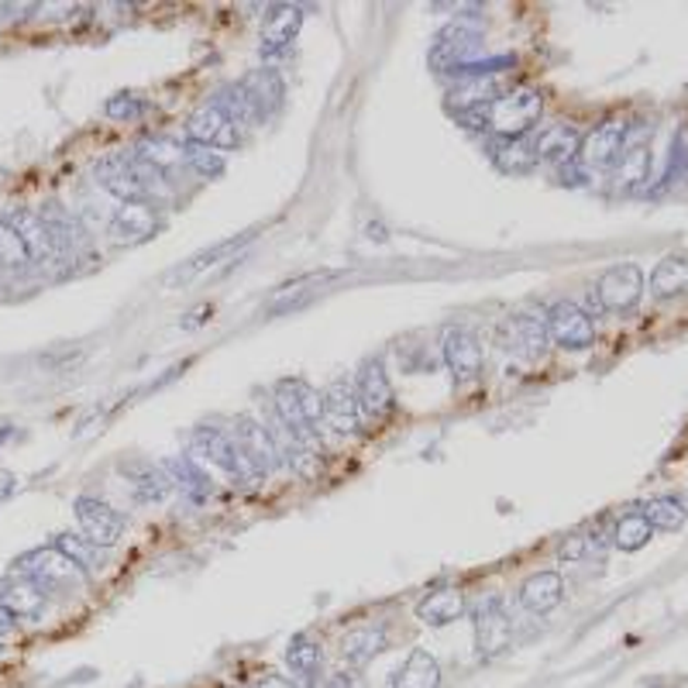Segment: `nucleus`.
<instances>
[{"instance_id": "nucleus-49", "label": "nucleus", "mask_w": 688, "mask_h": 688, "mask_svg": "<svg viewBox=\"0 0 688 688\" xmlns=\"http://www.w3.org/2000/svg\"><path fill=\"white\" fill-rule=\"evenodd\" d=\"M296 688H314V685H296Z\"/></svg>"}, {"instance_id": "nucleus-3", "label": "nucleus", "mask_w": 688, "mask_h": 688, "mask_svg": "<svg viewBox=\"0 0 688 688\" xmlns=\"http://www.w3.org/2000/svg\"><path fill=\"white\" fill-rule=\"evenodd\" d=\"M14 572L21 579H32L45 592H53V588H77V585L86 582L83 568H77L59 548H35L28 555H21L14 561Z\"/></svg>"}, {"instance_id": "nucleus-12", "label": "nucleus", "mask_w": 688, "mask_h": 688, "mask_svg": "<svg viewBox=\"0 0 688 688\" xmlns=\"http://www.w3.org/2000/svg\"><path fill=\"white\" fill-rule=\"evenodd\" d=\"M125 486L131 489L135 503H165L173 492V479L165 476V468L145 458H121L117 462Z\"/></svg>"}, {"instance_id": "nucleus-25", "label": "nucleus", "mask_w": 688, "mask_h": 688, "mask_svg": "<svg viewBox=\"0 0 688 688\" xmlns=\"http://www.w3.org/2000/svg\"><path fill=\"white\" fill-rule=\"evenodd\" d=\"M582 145V135L572 125H551L534 135V152L540 162H555V165H568L575 162Z\"/></svg>"}, {"instance_id": "nucleus-42", "label": "nucleus", "mask_w": 688, "mask_h": 688, "mask_svg": "<svg viewBox=\"0 0 688 688\" xmlns=\"http://www.w3.org/2000/svg\"><path fill=\"white\" fill-rule=\"evenodd\" d=\"M293 383H296V399H300V410H303L306 423L311 427L324 423V393H317L314 386H306L303 378H293Z\"/></svg>"}, {"instance_id": "nucleus-29", "label": "nucleus", "mask_w": 688, "mask_h": 688, "mask_svg": "<svg viewBox=\"0 0 688 688\" xmlns=\"http://www.w3.org/2000/svg\"><path fill=\"white\" fill-rule=\"evenodd\" d=\"M441 685V664L431 651L413 648L410 657L403 661V668L396 672L393 688H438Z\"/></svg>"}, {"instance_id": "nucleus-27", "label": "nucleus", "mask_w": 688, "mask_h": 688, "mask_svg": "<svg viewBox=\"0 0 688 688\" xmlns=\"http://www.w3.org/2000/svg\"><path fill=\"white\" fill-rule=\"evenodd\" d=\"M564 599V582L558 572H537L520 585V606L530 613H551Z\"/></svg>"}, {"instance_id": "nucleus-15", "label": "nucleus", "mask_w": 688, "mask_h": 688, "mask_svg": "<svg viewBox=\"0 0 688 688\" xmlns=\"http://www.w3.org/2000/svg\"><path fill=\"white\" fill-rule=\"evenodd\" d=\"M245 101L255 114L258 125L272 121V117L282 110V101H287V83H282V77L276 73V69H252V73L238 83Z\"/></svg>"}, {"instance_id": "nucleus-14", "label": "nucleus", "mask_w": 688, "mask_h": 688, "mask_svg": "<svg viewBox=\"0 0 688 688\" xmlns=\"http://www.w3.org/2000/svg\"><path fill=\"white\" fill-rule=\"evenodd\" d=\"M155 231H159V213H155L152 200L121 203L107 224V234L114 245H141V242H149Z\"/></svg>"}, {"instance_id": "nucleus-22", "label": "nucleus", "mask_w": 688, "mask_h": 688, "mask_svg": "<svg viewBox=\"0 0 688 688\" xmlns=\"http://www.w3.org/2000/svg\"><path fill=\"white\" fill-rule=\"evenodd\" d=\"M303 25V11L296 4H276L269 8L266 21H263V56H282L293 45V38L300 35Z\"/></svg>"}, {"instance_id": "nucleus-10", "label": "nucleus", "mask_w": 688, "mask_h": 688, "mask_svg": "<svg viewBox=\"0 0 688 688\" xmlns=\"http://www.w3.org/2000/svg\"><path fill=\"white\" fill-rule=\"evenodd\" d=\"M252 238H255V234H234V238H228V242H218L213 248L197 252L194 258H186V263H179L176 269L165 272L162 287H165V290H179V287H186V282L200 279L203 272L218 269L221 263H238V252H242Z\"/></svg>"}, {"instance_id": "nucleus-18", "label": "nucleus", "mask_w": 688, "mask_h": 688, "mask_svg": "<svg viewBox=\"0 0 688 688\" xmlns=\"http://www.w3.org/2000/svg\"><path fill=\"white\" fill-rule=\"evenodd\" d=\"M444 362L451 369V375L458 378V383H471V378H479L482 372V348L476 341L468 327H447L444 330Z\"/></svg>"}, {"instance_id": "nucleus-7", "label": "nucleus", "mask_w": 688, "mask_h": 688, "mask_svg": "<svg viewBox=\"0 0 688 688\" xmlns=\"http://www.w3.org/2000/svg\"><path fill=\"white\" fill-rule=\"evenodd\" d=\"M544 327H548V338L564 351H585L596 341V324L572 300H558L544 317Z\"/></svg>"}, {"instance_id": "nucleus-45", "label": "nucleus", "mask_w": 688, "mask_h": 688, "mask_svg": "<svg viewBox=\"0 0 688 688\" xmlns=\"http://www.w3.org/2000/svg\"><path fill=\"white\" fill-rule=\"evenodd\" d=\"M14 627H18V616H14L11 609L0 606V640L11 637V633H14Z\"/></svg>"}, {"instance_id": "nucleus-37", "label": "nucleus", "mask_w": 688, "mask_h": 688, "mask_svg": "<svg viewBox=\"0 0 688 688\" xmlns=\"http://www.w3.org/2000/svg\"><path fill=\"white\" fill-rule=\"evenodd\" d=\"M53 548H59L69 561H73L77 568H83L86 575H97L104 568V558H101V548H93V544L86 537H77V534H59L53 540Z\"/></svg>"}, {"instance_id": "nucleus-28", "label": "nucleus", "mask_w": 688, "mask_h": 688, "mask_svg": "<svg viewBox=\"0 0 688 688\" xmlns=\"http://www.w3.org/2000/svg\"><path fill=\"white\" fill-rule=\"evenodd\" d=\"M45 596H49V592H45L42 585L18 575L14 582H8L4 588H0V606L11 609L18 620L21 616H25V620H38L42 609H45Z\"/></svg>"}, {"instance_id": "nucleus-5", "label": "nucleus", "mask_w": 688, "mask_h": 688, "mask_svg": "<svg viewBox=\"0 0 688 688\" xmlns=\"http://www.w3.org/2000/svg\"><path fill=\"white\" fill-rule=\"evenodd\" d=\"M479 42H482V32L476 25L451 21L431 42V69L434 73H455V69L471 62V56L479 53Z\"/></svg>"}, {"instance_id": "nucleus-4", "label": "nucleus", "mask_w": 688, "mask_h": 688, "mask_svg": "<svg viewBox=\"0 0 688 688\" xmlns=\"http://www.w3.org/2000/svg\"><path fill=\"white\" fill-rule=\"evenodd\" d=\"M640 296H644V272L633 263L606 269L596 282V293H592L596 306L606 314H630Z\"/></svg>"}, {"instance_id": "nucleus-6", "label": "nucleus", "mask_w": 688, "mask_h": 688, "mask_svg": "<svg viewBox=\"0 0 688 688\" xmlns=\"http://www.w3.org/2000/svg\"><path fill=\"white\" fill-rule=\"evenodd\" d=\"M627 141H630V121L627 117H609V121L582 135L575 162H582L585 170H609V165H616V159L623 155Z\"/></svg>"}, {"instance_id": "nucleus-26", "label": "nucleus", "mask_w": 688, "mask_h": 688, "mask_svg": "<svg viewBox=\"0 0 688 688\" xmlns=\"http://www.w3.org/2000/svg\"><path fill=\"white\" fill-rule=\"evenodd\" d=\"M386 644H389V630L383 623H365V627H354V630L345 633L341 654L348 657V664L362 668V664H369V661H375L378 654H383Z\"/></svg>"}, {"instance_id": "nucleus-17", "label": "nucleus", "mask_w": 688, "mask_h": 688, "mask_svg": "<svg viewBox=\"0 0 688 688\" xmlns=\"http://www.w3.org/2000/svg\"><path fill=\"white\" fill-rule=\"evenodd\" d=\"M513 644V623L506 620V613L500 599H489L476 609V648L482 661L500 657Z\"/></svg>"}, {"instance_id": "nucleus-38", "label": "nucleus", "mask_w": 688, "mask_h": 688, "mask_svg": "<svg viewBox=\"0 0 688 688\" xmlns=\"http://www.w3.org/2000/svg\"><path fill=\"white\" fill-rule=\"evenodd\" d=\"M654 537V527L648 524V516L644 513H627L620 516V524H616L613 530V544L620 551H640V548H648Z\"/></svg>"}, {"instance_id": "nucleus-23", "label": "nucleus", "mask_w": 688, "mask_h": 688, "mask_svg": "<svg viewBox=\"0 0 688 688\" xmlns=\"http://www.w3.org/2000/svg\"><path fill=\"white\" fill-rule=\"evenodd\" d=\"M4 224L18 234L21 242H25L32 263H45V258H53V242H49V228H45L42 213L38 210H28V207H18L11 210Z\"/></svg>"}, {"instance_id": "nucleus-39", "label": "nucleus", "mask_w": 688, "mask_h": 688, "mask_svg": "<svg viewBox=\"0 0 688 688\" xmlns=\"http://www.w3.org/2000/svg\"><path fill=\"white\" fill-rule=\"evenodd\" d=\"M32 266L35 263H32L25 242H21L18 234L4 224V218H0V272L18 276V272H28Z\"/></svg>"}, {"instance_id": "nucleus-47", "label": "nucleus", "mask_w": 688, "mask_h": 688, "mask_svg": "<svg viewBox=\"0 0 688 688\" xmlns=\"http://www.w3.org/2000/svg\"><path fill=\"white\" fill-rule=\"evenodd\" d=\"M369 238H372V242H386L389 234H386V228H383V224H369Z\"/></svg>"}, {"instance_id": "nucleus-36", "label": "nucleus", "mask_w": 688, "mask_h": 688, "mask_svg": "<svg viewBox=\"0 0 688 688\" xmlns=\"http://www.w3.org/2000/svg\"><path fill=\"white\" fill-rule=\"evenodd\" d=\"M640 513L648 516V524L654 530H664V534L681 530L685 520H688V510H685V503L678 500V495H657V500H651Z\"/></svg>"}, {"instance_id": "nucleus-43", "label": "nucleus", "mask_w": 688, "mask_h": 688, "mask_svg": "<svg viewBox=\"0 0 688 688\" xmlns=\"http://www.w3.org/2000/svg\"><path fill=\"white\" fill-rule=\"evenodd\" d=\"M362 675L359 672H335V675H327L324 688H362Z\"/></svg>"}, {"instance_id": "nucleus-31", "label": "nucleus", "mask_w": 688, "mask_h": 688, "mask_svg": "<svg viewBox=\"0 0 688 688\" xmlns=\"http://www.w3.org/2000/svg\"><path fill=\"white\" fill-rule=\"evenodd\" d=\"M135 159H141L145 165H152L155 173H173L179 170V165H186V145H179V141L173 138H145V141H138V149H135Z\"/></svg>"}, {"instance_id": "nucleus-34", "label": "nucleus", "mask_w": 688, "mask_h": 688, "mask_svg": "<svg viewBox=\"0 0 688 688\" xmlns=\"http://www.w3.org/2000/svg\"><path fill=\"white\" fill-rule=\"evenodd\" d=\"M495 165H500L503 173L510 176H527L534 165L540 162L534 152V135L524 138H510V141H495V152H492Z\"/></svg>"}, {"instance_id": "nucleus-30", "label": "nucleus", "mask_w": 688, "mask_h": 688, "mask_svg": "<svg viewBox=\"0 0 688 688\" xmlns=\"http://www.w3.org/2000/svg\"><path fill=\"white\" fill-rule=\"evenodd\" d=\"M648 179H651V149L644 141H637V145H627L623 155L616 159V189L637 194Z\"/></svg>"}, {"instance_id": "nucleus-40", "label": "nucleus", "mask_w": 688, "mask_h": 688, "mask_svg": "<svg viewBox=\"0 0 688 688\" xmlns=\"http://www.w3.org/2000/svg\"><path fill=\"white\" fill-rule=\"evenodd\" d=\"M186 165H189L194 173H200L203 179H213V176H221V173H224V152L186 141Z\"/></svg>"}, {"instance_id": "nucleus-24", "label": "nucleus", "mask_w": 688, "mask_h": 688, "mask_svg": "<svg viewBox=\"0 0 688 688\" xmlns=\"http://www.w3.org/2000/svg\"><path fill=\"white\" fill-rule=\"evenodd\" d=\"M468 609L465 603V592L455 588V585H447V588H438V592H427V596L417 603V616L427 623V627H447V623H455L462 620Z\"/></svg>"}, {"instance_id": "nucleus-35", "label": "nucleus", "mask_w": 688, "mask_h": 688, "mask_svg": "<svg viewBox=\"0 0 688 688\" xmlns=\"http://www.w3.org/2000/svg\"><path fill=\"white\" fill-rule=\"evenodd\" d=\"M165 468V476L173 479V486H179L189 500H207V495L213 492V482H210V476L207 471L189 458V455H183V458H170L162 465Z\"/></svg>"}, {"instance_id": "nucleus-46", "label": "nucleus", "mask_w": 688, "mask_h": 688, "mask_svg": "<svg viewBox=\"0 0 688 688\" xmlns=\"http://www.w3.org/2000/svg\"><path fill=\"white\" fill-rule=\"evenodd\" d=\"M14 486H18V479L4 471V476H0V500H8V495L14 492Z\"/></svg>"}, {"instance_id": "nucleus-21", "label": "nucleus", "mask_w": 688, "mask_h": 688, "mask_svg": "<svg viewBox=\"0 0 688 688\" xmlns=\"http://www.w3.org/2000/svg\"><path fill=\"white\" fill-rule=\"evenodd\" d=\"M324 423L335 427L338 434H354L362 423V410H359V393H354V383L348 378H335L324 389Z\"/></svg>"}, {"instance_id": "nucleus-44", "label": "nucleus", "mask_w": 688, "mask_h": 688, "mask_svg": "<svg viewBox=\"0 0 688 688\" xmlns=\"http://www.w3.org/2000/svg\"><path fill=\"white\" fill-rule=\"evenodd\" d=\"M585 548H588V540L575 534V537H568V540L561 544V551H558V555H561L564 561H575V558H582V555H585Z\"/></svg>"}, {"instance_id": "nucleus-1", "label": "nucleus", "mask_w": 688, "mask_h": 688, "mask_svg": "<svg viewBox=\"0 0 688 688\" xmlns=\"http://www.w3.org/2000/svg\"><path fill=\"white\" fill-rule=\"evenodd\" d=\"M544 110V97L534 86H516L510 93H500L495 101L462 110L458 117L468 128H489L492 135H500V141L510 138H524L537 128V117Z\"/></svg>"}, {"instance_id": "nucleus-2", "label": "nucleus", "mask_w": 688, "mask_h": 688, "mask_svg": "<svg viewBox=\"0 0 688 688\" xmlns=\"http://www.w3.org/2000/svg\"><path fill=\"white\" fill-rule=\"evenodd\" d=\"M189 458L197 465H210V468H221L228 479L234 482H255L258 476L252 471V465L242 458L238 444H234L224 431L218 427H197L194 434H189Z\"/></svg>"}, {"instance_id": "nucleus-33", "label": "nucleus", "mask_w": 688, "mask_h": 688, "mask_svg": "<svg viewBox=\"0 0 688 688\" xmlns=\"http://www.w3.org/2000/svg\"><path fill=\"white\" fill-rule=\"evenodd\" d=\"M651 293L657 300H675L688 293V258L681 255H668L661 258L657 269L651 272Z\"/></svg>"}, {"instance_id": "nucleus-20", "label": "nucleus", "mask_w": 688, "mask_h": 688, "mask_svg": "<svg viewBox=\"0 0 688 688\" xmlns=\"http://www.w3.org/2000/svg\"><path fill=\"white\" fill-rule=\"evenodd\" d=\"M97 183L121 203L149 200V189L141 186V179L135 173V155H110V159H104L97 165Z\"/></svg>"}, {"instance_id": "nucleus-19", "label": "nucleus", "mask_w": 688, "mask_h": 688, "mask_svg": "<svg viewBox=\"0 0 688 688\" xmlns=\"http://www.w3.org/2000/svg\"><path fill=\"white\" fill-rule=\"evenodd\" d=\"M345 276V269H320V272H306L300 279H290V282H282V287L269 296V314H287L293 311V306L306 303L311 296L324 293L330 282H338Z\"/></svg>"}, {"instance_id": "nucleus-32", "label": "nucleus", "mask_w": 688, "mask_h": 688, "mask_svg": "<svg viewBox=\"0 0 688 688\" xmlns=\"http://www.w3.org/2000/svg\"><path fill=\"white\" fill-rule=\"evenodd\" d=\"M320 644L311 637V633H296L290 644H287V664H290V672L296 675L300 685H314L317 672H320Z\"/></svg>"}, {"instance_id": "nucleus-9", "label": "nucleus", "mask_w": 688, "mask_h": 688, "mask_svg": "<svg viewBox=\"0 0 688 688\" xmlns=\"http://www.w3.org/2000/svg\"><path fill=\"white\" fill-rule=\"evenodd\" d=\"M186 141H194V145H207V149H218V152H231L238 149V128H234V121L228 117V110L213 101V104H203L197 107L194 114H189L186 121Z\"/></svg>"}, {"instance_id": "nucleus-16", "label": "nucleus", "mask_w": 688, "mask_h": 688, "mask_svg": "<svg viewBox=\"0 0 688 688\" xmlns=\"http://www.w3.org/2000/svg\"><path fill=\"white\" fill-rule=\"evenodd\" d=\"M500 341L506 351L520 354V359L537 362L544 351H548L551 338H548V327H544L540 317L530 314H513L500 324Z\"/></svg>"}, {"instance_id": "nucleus-48", "label": "nucleus", "mask_w": 688, "mask_h": 688, "mask_svg": "<svg viewBox=\"0 0 688 688\" xmlns=\"http://www.w3.org/2000/svg\"><path fill=\"white\" fill-rule=\"evenodd\" d=\"M263 688H282V685H279V681H276V678H269V681H266V685H263Z\"/></svg>"}, {"instance_id": "nucleus-11", "label": "nucleus", "mask_w": 688, "mask_h": 688, "mask_svg": "<svg viewBox=\"0 0 688 688\" xmlns=\"http://www.w3.org/2000/svg\"><path fill=\"white\" fill-rule=\"evenodd\" d=\"M77 520L83 537L93 544V548H114L125 534V516L114 506H107L104 500H93V495H77Z\"/></svg>"}, {"instance_id": "nucleus-41", "label": "nucleus", "mask_w": 688, "mask_h": 688, "mask_svg": "<svg viewBox=\"0 0 688 688\" xmlns=\"http://www.w3.org/2000/svg\"><path fill=\"white\" fill-rule=\"evenodd\" d=\"M145 110H149V104L141 97H135V93H117V97H110L104 104V114L114 117V121H138Z\"/></svg>"}, {"instance_id": "nucleus-13", "label": "nucleus", "mask_w": 688, "mask_h": 688, "mask_svg": "<svg viewBox=\"0 0 688 688\" xmlns=\"http://www.w3.org/2000/svg\"><path fill=\"white\" fill-rule=\"evenodd\" d=\"M354 393H359L362 417H369L375 423H383L396 410V396H393V386H389V375H386V369H383V362H378V359L362 365L359 383H354Z\"/></svg>"}, {"instance_id": "nucleus-8", "label": "nucleus", "mask_w": 688, "mask_h": 688, "mask_svg": "<svg viewBox=\"0 0 688 688\" xmlns=\"http://www.w3.org/2000/svg\"><path fill=\"white\" fill-rule=\"evenodd\" d=\"M234 444H238L242 458L252 465V471H255L258 479L272 476V471L282 465L272 431H269L266 423H258L255 417H248V413H242L238 420H234Z\"/></svg>"}]
</instances>
